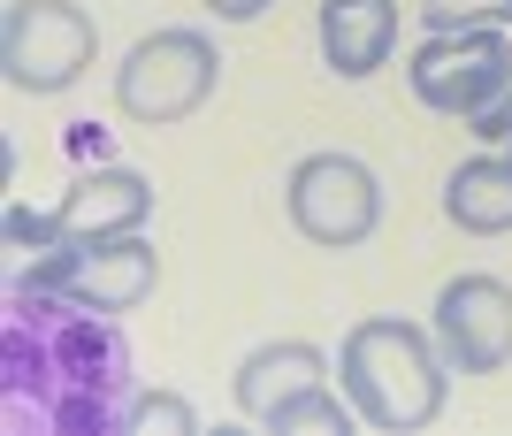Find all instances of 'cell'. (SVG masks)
Instances as JSON below:
<instances>
[{
  "label": "cell",
  "mask_w": 512,
  "mask_h": 436,
  "mask_svg": "<svg viewBox=\"0 0 512 436\" xmlns=\"http://www.w3.org/2000/svg\"><path fill=\"white\" fill-rule=\"evenodd\" d=\"M406 85L428 115H451V123H474L497 92L512 85V46L497 31H428L406 62Z\"/></svg>",
  "instance_id": "obj_7"
},
{
  "label": "cell",
  "mask_w": 512,
  "mask_h": 436,
  "mask_svg": "<svg viewBox=\"0 0 512 436\" xmlns=\"http://www.w3.org/2000/svg\"><path fill=\"white\" fill-rule=\"evenodd\" d=\"M92 54H100V23L77 0H8L0 8V69L31 100L69 92L92 69Z\"/></svg>",
  "instance_id": "obj_4"
},
{
  "label": "cell",
  "mask_w": 512,
  "mask_h": 436,
  "mask_svg": "<svg viewBox=\"0 0 512 436\" xmlns=\"http://www.w3.org/2000/svg\"><path fill=\"white\" fill-rule=\"evenodd\" d=\"M276 436H299V429H321V436H344L352 429V406H337V391L321 383V391L291 398V406H276V421H268Z\"/></svg>",
  "instance_id": "obj_14"
},
{
  "label": "cell",
  "mask_w": 512,
  "mask_h": 436,
  "mask_svg": "<svg viewBox=\"0 0 512 436\" xmlns=\"http://www.w3.org/2000/svg\"><path fill=\"white\" fill-rule=\"evenodd\" d=\"M207 8H214V23H260L276 0H207Z\"/></svg>",
  "instance_id": "obj_17"
},
{
  "label": "cell",
  "mask_w": 512,
  "mask_h": 436,
  "mask_svg": "<svg viewBox=\"0 0 512 436\" xmlns=\"http://www.w3.org/2000/svg\"><path fill=\"white\" fill-rule=\"evenodd\" d=\"M130 414V345L115 314L62 291H8L0 314V421L16 436H115Z\"/></svg>",
  "instance_id": "obj_1"
},
{
  "label": "cell",
  "mask_w": 512,
  "mask_h": 436,
  "mask_svg": "<svg viewBox=\"0 0 512 436\" xmlns=\"http://www.w3.org/2000/svg\"><path fill=\"white\" fill-rule=\"evenodd\" d=\"M444 215L467 230V238H505L512 230V146H490L459 161L444 184Z\"/></svg>",
  "instance_id": "obj_12"
},
{
  "label": "cell",
  "mask_w": 512,
  "mask_h": 436,
  "mask_svg": "<svg viewBox=\"0 0 512 436\" xmlns=\"http://www.w3.org/2000/svg\"><path fill=\"white\" fill-rule=\"evenodd\" d=\"M329 383V360H321V345H306V337H276V345H260L237 360V414L245 421H276V406H291V398L321 391Z\"/></svg>",
  "instance_id": "obj_11"
},
{
  "label": "cell",
  "mask_w": 512,
  "mask_h": 436,
  "mask_svg": "<svg viewBox=\"0 0 512 436\" xmlns=\"http://www.w3.org/2000/svg\"><path fill=\"white\" fill-rule=\"evenodd\" d=\"M214 85H222L214 39L192 31V23H169V31H146V39L123 54V69H115V108H123L130 123L161 131V123L199 115L214 100Z\"/></svg>",
  "instance_id": "obj_3"
},
{
  "label": "cell",
  "mask_w": 512,
  "mask_h": 436,
  "mask_svg": "<svg viewBox=\"0 0 512 436\" xmlns=\"http://www.w3.org/2000/svg\"><path fill=\"white\" fill-rule=\"evenodd\" d=\"M16 284L62 291V299L100 306V314H130L161 284V253L146 245V230H130V238H62L54 253H39V261L23 268Z\"/></svg>",
  "instance_id": "obj_6"
},
{
  "label": "cell",
  "mask_w": 512,
  "mask_h": 436,
  "mask_svg": "<svg viewBox=\"0 0 512 436\" xmlns=\"http://www.w3.org/2000/svg\"><path fill=\"white\" fill-rule=\"evenodd\" d=\"M451 360L444 345L428 337V329L398 322V314H367V322H352V337H344L337 352V375H344V398H352V414L367 421V429H428V421L444 414L451 398Z\"/></svg>",
  "instance_id": "obj_2"
},
{
  "label": "cell",
  "mask_w": 512,
  "mask_h": 436,
  "mask_svg": "<svg viewBox=\"0 0 512 436\" xmlns=\"http://www.w3.org/2000/svg\"><path fill=\"white\" fill-rule=\"evenodd\" d=\"M123 436H199V414L176 391H138L123 414Z\"/></svg>",
  "instance_id": "obj_13"
},
{
  "label": "cell",
  "mask_w": 512,
  "mask_h": 436,
  "mask_svg": "<svg viewBox=\"0 0 512 436\" xmlns=\"http://www.w3.org/2000/svg\"><path fill=\"white\" fill-rule=\"evenodd\" d=\"M436 345L459 375H505L512 368V284L451 276L436 291Z\"/></svg>",
  "instance_id": "obj_8"
},
{
  "label": "cell",
  "mask_w": 512,
  "mask_h": 436,
  "mask_svg": "<svg viewBox=\"0 0 512 436\" xmlns=\"http://www.w3.org/2000/svg\"><path fill=\"white\" fill-rule=\"evenodd\" d=\"M474 138H490V146H512V85L497 92L482 115H474Z\"/></svg>",
  "instance_id": "obj_16"
},
{
  "label": "cell",
  "mask_w": 512,
  "mask_h": 436,
  "mask_svg": "<svg viewBox=\"0 0 512 436\" xmlns=\"http://www.w3.org/2000/svg\"><path fill=\"white\" fill-rule=\"evenodd\" d=\"M46 215H54V238H130L153 215V184L138 169H92Z\"/></svg>",
  "instance_id": "obj_9"
},
{
  "label": "cell",
  "mask_w": 512,
  "mask_h": 436,
  "mask_svg": "<svg viewBox=\"0 0 512 436\" xmlns=\"http://www.w3.org/2000/svg\"><path fill=\"white\" fill-rule=\"evenodd\" d=\"M283 215H291V230L306 245L352 253L383 222V184H375V169L360 153H306L299 169L283 176Z\"/></svg>",
  "instance_id": "obj_5"
},
{
  "label": "cell",
  "mask_w": 512,
  "mask_h": 436,
  "mask_svg": "<svg viewBox=\"0 0 512 436\" xmlns=\"http://www.w3.org/2000/svg\"><path fill=\"white\" fill-rule=\"evenodd\" d=\"M428 31H497L512 23V0H421Z\"/></svg>",
  "instance_id": "obj_15"
},
{
  "label": "cell",
  "mask_w": 512,
  "mask_h": 436,
  "mask_svg": "<svg viewBox=\"0 0 512 436\" xmlns=\"http://www.w3.org/2000/svg\"><path fill=\"white\" fill-rule=\"evenodd\" d=\"M314 39H321V62L344 85H360V77L390 69V54H398V0H321Z\"/></svg>",
  "instance_id": "obj_10"
}]
</instances>
